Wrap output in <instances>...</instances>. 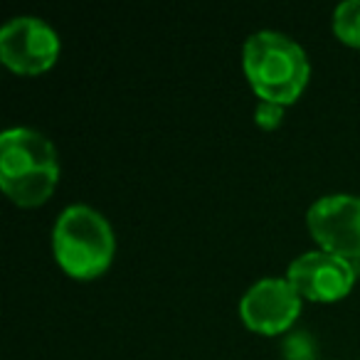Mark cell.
Wrapping results in <instances>:
<instances>
[{
    "instance_id": "cell-2",
    "label": "cell",
    "mask_w": 360,
    "mask_h": 360,
    "mask_svg": "<svg viewBox=\"0 0 360 360\" xmlns=\"http://www.w3.org/2000/svg\"><path fill=\"white\" fill-rule=\"evenodd\" d=\"M242 67L252 91L259 101L291 106L311 77V65L304 47L274 30L255 32L245 42Z\"/></svg>"
},
{
    "instance_id": "cell-4",
    "label": "cell",
    "mask_w": 360,
    "mask_h": 360,
    "mask_svg": "<svg viewBox=\"0 0 360 360\" xmlns=\"http://www.w3.org/2000/svg\"><path fill=\"white\" fill-rule=\"evenodd\" d=\"M60 50V35L40 18L20 15L0 27V60L15 75L35 77L52 70Z\"/></svg>"
},
{
    "instance_id": "cell-1",
    "label": "cell",
    "mask_w": 360,
    "mask_h": 360,
    "mask_svg": "<svg viewBox=\"0 0 360 360\" xmlns=\"http://www.w3.org/2000/svg\"><path fill=\"white\" fill-rule=\"evenodd\" d=\"M60 183V155L35 129H8L0 136V188L20 207L45 205Z\"/></svg>"
},
{
    "instance_id": "cell-8",
    "label": "cell",
    "mask_w": 360,
    "mask_h": 360,
    "mask_svg": "<svg viewBox=\"0 0 360 360\" xmlns=\"http://www.w3.org/2000/svg\"><path fill=\"white\" fill-rule=\"evenodd\" d=\"M333 32L343 45L360 50V0H345L335 8Z\"/></svg>"
},
{
    "instance_id": "cell-10",
    "label": "cell",
    "mask_w": 360,
    "mask_h": 360,
    "mask_svg": "<svg viewBox=\"0 0 360 360\" xmlns=\"http://www.w3.org/2000/svg\"><path fill=\"white\" fill-rule=\"evenodd\" d=\"M284 109L286 106H279V104H271V101H259L255 109V124L264 131H274L281 126L284 121Z\"/></svg>"
},
{
    "instance_id": "cell-7",
    "label": "cell",
    "mask_w": 360,
    "mask_h": 360,
    "mask_svg": "<svg viewBox=\"0 0 360 360\" xmlns=\"http://www.w3.org/2000/svg\"><path fill=\"white\" fill-rule=\"evenodd\" d=\"M301 296L289 279L266 276L252 284L240 301V316L250 330L259 335L286 333L301 314Z\"/></svg>"
},
{
    "instance_id": "cell-3",
    "label": "cell",
    "mask_w": 360,
    "mask_h": 360,
    "mask_svg": "<svg viewBox=\"0 0 360 360\" xmlns=\"http://www.w3.org/2000/svg\"><path fill=\"white\" fill-rule=\"evenodd\" d=\"M52 252L72 279L91 281L111 266L116 237L109 220L89 205H70L55 222Z\"/></svg>"
},
{
    "instance_id": "cell-5",
    "label": "cell",
    "mask_w": 360,
    "mask_h": 360,
    "mask_svg": "<svg viewBox=\"0 0 360 360\" xmlns=\"http://www.w3.org/2000/svg\"><path fill=\"white\" fill-rule=\"evenodd\" d=\"M311 237L323 252L338 255L358 266L360 262V198L326 195L309 207L306 215Z\"/></svg>"
},
{
    "instance_id": "cell-6",
    "label": "cell",
    "mask_w": 360,
    "mask_h": 360,
    "mask_svg": "<svg viewBox=\"0 0 360 360\" xmlns=\"http://www.w3.org/2000/svg\"><path fill=\"white\" fill-rule=\"evenodd\" d=\"M289 284L299 291L301 299L316 301V304H333L350 294L358 266L338 255L323 250L304 252L296 257L286 269Z\"/></svg>"
},
{
    "instance_id": "cell-9",
    "label": "cell",
    "mask_w": 360,
    "mask_h": 360,
    "mask_svg": "<svg viewBox=\"0 0 360 360\" xmlns=\"http://www.w3.org/2000/svg\"><path fill=\"white\" fill-rule=\"evenodd\" d=\"M284 350V360H314L316 358V343L309 333L299 330V333H289L281 345Z\"/></svg>"
}]
</instances>
